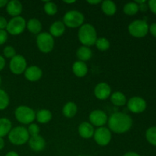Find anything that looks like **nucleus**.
Wrapping results in <instances>:
<instances>
[{"mask_svg":"<svg viewBox=\"0 0 156 156\" xmlns=\"http://www.w3.org/2000/svg\"><path fill=\"white\" fill-rule=\"evenodd\" d=\"M108 129L117 134L126 133L133 126L131 117L125 113L116 112L111 114L108 120Z\"/></svg>","mask_w":156,"mask_h":156,"instance_id":"1","label":"nucleus"},{"mask_svg":"<svg viewBox=\"0 0 156 156\" xmlns=\"http://www.w3.org/2000/svg\"><path fill=\"white\" fill-rule=\"evenodd\" d=\"M78 37L82 45L88 47H91L95 44L98 39L96 29L92 24H82L78 32Z\"/></svg>","mask_w":156,"mask_h":156,"instance_id":"2","label":"nucleus"},{"mask_svg":"<svg viewBox=\"0 0 156 156\" xmlns=\"http://www.w3.org/2000/svg\"><path fill=\"white\" fill-rule=\"evenodd\" d=\"M9 140L11 143L15 146H21L27 143L30 139V135L27 132V128L24 126H15L9 132Z\"/></svg>","mask_w":156,"mask_h":156,"instance_id":"3","label":"nucleus"},{"mask_svg":"<svg viewBox=\"0 0 156 156\" xmlns=\"http://www.w3.org/2000/svg\"><path fill=\"white\" fill-rule=\"evenodd\" d=\"M85 16L82 12L77 10H71L64 15L62 22L66 27L70 28L80 27L84 24Z\"/></svg>","mask_w":156,"mask_h":156,"instance_id":"4","label":"nucleus"},{"mask_svg":"<svg viewBox=\"0 0 156 156\" xmlns=\"http://www.w3.org/2000/svg\"><path fill=\"white\" fill-rule=\"evenodd\" d=\"M15 119L22 124H30L36 119V114L27 106H19L15 111Z\"/></svg>","mask_w":156,"mask_h":156,"instance_id":"5","label":"nucleus"},{"mask_svg":"<svg viewBox=\"0 0 156 156\" xmlns=\"http://www.w3.org/2000/svg\"><path fill=\"white\" fill-rule=\"evenodd\" d=\"M37 46L41 52L48 53L53 50L54 39L50 34L47 32H41L37 35L36 39Z\"/></svg>","mask_w":156,"mask_h":156,"instance_id":"6","label":"nucleus"},{"mask_svg":"<svg viewBox=\"0 0 156 156\" xmlns=\"http://www.w3.org/2000/svg\"><path fill=\"white\" fill-rule=\"evenodd\" d=\"M128 30L130 35L134 37L142 38L149 32V25L143 20H136L129 24Z\"/></svg>","mask_w":156,"mask_h":156,"instance_id":"7","label":"nucleus"},{"mask_svg":"<svg viewBox=\"0 0 156 156\" xmlns=\"http://www.w3.org/2000/svg\"><path fill=\"white\" fill-rule=\"evenodd\" d=\"M26 23L27 22L23 17H14L8 22L6 31L12 35L21 34L26 28Z\"/></svg>","mask_w":156,"mask_h":156,"instance_id":"8","label":"nucleus"},{"mask_svg":"<svg viewBox=\"0 0 156 156\" xmlns=\"http://www.w3.org/2000/svg\"><path fill=\"white\" fill-rule=\"evenodd\" d=\"M94 140L98 145L105 146L110 143L111 140V132L108 127L101 126L94 130Z\"/></svg>","mask_w":156,"mask_h":156,"instance_id":"9","label":"nucleus"},{"mask_svg":"<svg viewBox=\"0 0 156 156\" xmlns=\"http://www.w3.org/2000/svg\"><path fill=\"white\" fill-rule=\"evenodd\" d=\"M9 69L15 75H21L24 73L27 69V61L25 58L21 55H16L9 62Z\"/></svg>","mask_w":156,"mask_h":156,"instance_id":"10","label":"nucleus"},{"mask_svg":"<svg viewBox=\"0 0 156 156\" xmlns=\"http://www.w3.org/2000/svg\"><path fill=\"white\" fill-rule=\"evenodd\" d=\"M108 115L101 110H94L89 114V121L92 126L101 127L108 123Z\"/></svg>","mask_w":156,"mask_h":156,"instance_id":"11","label":"nucleus"},{"mask_svg":"<svg viewBox=\"0 0 156 156\" xmlns=\"http://www.w3.org/2000/svg\"><path fill=\"white\" fill-rule=\"evenodd\" d=\"M127 108L134 114H140L146 109V102L143 98L134 96L127 101Z\"/></svg>","mask_w":156,"mask_h":156,"instance_id":"12","label":"nucleus"},{"mask_svg":"<svg viewBox=\"0 0 156 156\" xmlns=\"http://www.w3.org/2000/svg\"><path fill=\"white\" fill-rule=\"evenodd\" d=\"M94 94L99 100H106L111 96V88L106 82H100L94 88Z\"/></svg>","mask_w":156,"mask_h":156,"instance_id":"13","label":"nucleus"},{"mask_svg":"<svg viewBox=\"0 0 156 156\" xmlns=\"http://www.w3.org/2000/svg\"><path fill=\"white\" fill-rule=\"evenodd\" d=\"M24 73V77L29 82H37L40 80L43 76V71L37 66H30L27 67Z\"/></svg>","mask_w":156,"mask_h":156,"instance_id":"14","label":"nucleus"},{"mask_svg":"<svg viewBox=\"0 0 156 156\" xmlns=\"http://www.w3.org/2000/svg\"><path fill=\"white\" fill-rule=\"evenodd\" d=\"M28 144L30 149L34 152H41L45 149L46 141L41 136H30L28 140Z\"/></svg>","mask_w":156,"mask_h":156,"instance_id":"15","label":"nucleus"},{"mask_svg":"<svg viewBox=\"0 0 156 156\" xmlns=\"http://www.w3.org/2000/svg\"><path fill=\"white\" fill-rule=\"evenodd\" d=\"M22 10L23 6L21 2L18 1V0H11V1L8 2V4L6 5V11H7L8 14L13 18L20 16Z\"/></svg>","mask_w":156,"mask_h":156,"instance_id":"16","label":"nucleus"},{"mask_svg":"<svg viewBox=\"0 0 156 156\" xmlns=\"http://www.w3.org/2000/svg\"><path fill=\"white\" fill-rule=\"evenodd\" d=\"M78 132L83 139H89L94 136V126L89 122H82L78 128Z\"/></svg>","mask_w":156,"mask_h":156,"instance_id":"17","label":"nucleus"},{"mask_svg":"<svg viewBox=\"0 0 156 156\" xmlns=\"http://www.w3.org/2000/svg\"><path fill=\"white\" fill-rule=\"evenodd\" d=\"M66 26L62 21H56L53 22L50 27V34L53 37H59L64 34Z\"/></svg>","mask_w":156,"mask_h":156,"instance_id":"18","label":"nucleus"},{"mask_svg":"<svg viewBox=\"0 0 156 156\" xmlns=\"http://www.w3.org/2000/svg\"><path fill=\"white\" fill-rule=\"evenodd\" d=\"M88 71V66L85 62L82 61H76L73 65V72L79 78L84 77L87 75Z\"/></svg>","mask_w":156,"mask_h":156,"instance_id":"19","label":"nucleus"},{"mask_svg":"<svg viewBox=\"0 0 156 156\" xmlns=\"http://www.w3.org/2000/svg\"><path fill=\"white\" fill-rule=\"evenodd\" d=\"M78 112V107L74 102L69 101L62 108V114L67 118H73Z\"/></svg>","mask_w":156,"mask_h":156,"instance_id":"20","label":"nucleus"},{"mask_svg":"<svg viewBox=\"0 0 156 156\" xmlns=\"http://www.w3.org/2000/svg\"><path fill=\"white\" fill-rule=\"evenodd\" d=\"M26 27L32 34H39L42 30V24L37 18H31L26 23Z\"/></svg>","mask_w":156,"mask_h":156,"instance_id":"21","label":"nucleus"},{"mask_svg":"<svg viewBox=\"0 0 156 156\" xmlns=\"http://www.w3.org/2000/svg\"><path fill=\"white\" fill-rule=\"evenodd\" d=\"M76 56L79 61L85 62V61L89 60L92 57V50L89 47L82 46L76 51Z\"/></svg>","mask_w":156,"mask_h":156,"instance_id":"22","label":"nucleus"},{"mask_svg":"<svg viewBox=\"0 0 156 156\" xmlns=\"http://www.w3.org/2000/svg\"><path fill=\"white\" fill-rule=\"evenodd\" d=\"M51 111L47 109H41L38 111L36 114V120H37L38 123L45 124V123H49L52 120Z\"/></svg>","mask_w":156,"mask_h":156,"instance_id":"23","label":"nucleus"},{"mask_svg":"<svg viewBox=\"0 0 156 156\" xmlns=\"http://www.w3.org/2000/svg\"><path fill=\"white\" fill-rule=\"evenodd\" d=\"M101 10L108 16H112L117 12V5L111 0H105L101 2Z\"/></svg>","mask_w":156,"mask_h":156,"instance_id":"24","label":"nucleus"},{"mask_svg":"<svg viewBox=\"0 0 156 156\" xmlns=\"http://www.w3.org/2000/svg\"><path fill=\"white\" fill-rule=\"evenodd\" d=\"M111 101L115 106L122 107L126 104V98L121 91H115L111 95Z\"/></svg>","mask_w":156,"mask_h":156,"instance_id":"25","label":"nucleus"},{"mask_svg":"<svg viewBox=\"0 0 156 156\" xmlns=\"http://www.w3.org/2000/svg\"><path fill=\"white\" fill-rule=\"evenodd\" d=\"M12 129V124L10 120L5 117L0 118V138H3L9 135V132Z\"/></svg>","mask_w":156,"mask_h":156,"instance_id":"26","label":"nucleus"},{"mask_svg":"<svg viewBox=\"0 0 156 156\" xmlns=\"http://www.w3.org/2000/svg\"><path fill=\"white\" fill-rule=\"evenodd\" d=\"M139 12V5L134 2H128L123 6V12L127 15H134Z\"/></svg>","mask_w":156,"mask_h":156,"instance_id":"27","label":"nucleus"},{"mask_svg":"<svg viewBox=\"0 0 156 156\" xmlns=\"http://www.w3.org/2000/svg\"><path fill=\"white\" fill-rule=\"evenodd\" d=\"M94 45L96 46L98 50H101V51H106L110 48L111 44H110V41L107 38L100 37L98 38Z\"/></svg>","mask_w":156,"mask_h":156,"instance_id":"28","label":"nucleus"},{"mask_svg":"<svg viewBox=\"0 0 156 156\" xmlns=\"http://www.w3.org/2000/svg\"><path fill=\"white\" fill-rule=\"evenodd\" d=\"M44 12L47 15L52 16V15H55L57 13L58 8L57 5L55 4L54 2H45V4H44Z\"/></svg>","mask_w":156,"mask_h":156,"instance_id":"29","label":"nucleus"},{"mask_svg":"<svg viewBox=\"0 0 156 156\" xmlns=\"http://www.w3.org/2000/svg\"><path fill=\"white\" fill-rule=\"evenodd\" d=\"M9 105V94L5 91L0 88V111L6 109Z\"/></svg>","mask_w":156,"mask_h":156,"instance_id":"30","label":"nucleus"},{"mask_svg":"<svg viewBox=\"0 0 156 156\" xmlns=\"http://www.w3.org/2000/svg\"><path fill=\"white\" fill-rule=\"evenodd\" d=\"M146 137L150 144L156 146V126H152L146 130Z\"/></svg>","mask_w":156,"mask_h":156,"instance_id":"31","label":"nucleus"},{"mask_svg":"<svg viewBox=\"0 0 156 156\" xmlns=\"http://www.w3.org/2000/svg\"><path fill=\"white\" fill-rule=\"evenodd\" d=\"M27 132H28L29 135L30 136H38L40 133V127L36 123H30L29 124V126L27 127Z\"/></svg>","mask_w":156,"mask_h":156,"instance_id":"32","label":"nucleus"},{"mask_svg":"<svg viewBox=\"0 0 156 156\" xmlns=\"http://www.w3.org/2000/svg\"><path fill=\"white\" fill-rule=\"evenodd\" d=\"M3 54L6 58H10V59H12L14 56L17 55L15 49L12 46H7V47H5L4 50H3Z\"/></svg>","mask_w":156,"mask_h":156,"instance_id":"33","label":"nucleus"},{"mask_svg":"<svg viewBox=\"0 0 156 156\" xmlns=\"http://www.w3.org/2000/svg\"><path fill=\"white\" fill-rule=\"evenodd\" d=\"M8 33L5 30H0V45H2L7 41Z\"/></svg>","mask_w":156,"mask_h":156,"instance_id":"34","label":"nucleus"},{"mask_svg":"<svg viewBox=\"0 0 156 156\" xmlns=\"http://www.w3.org/2000/svg\"><path fill=\"white\" fill-rule=\"evenodd\" d=\"M148 7L151 10L152 13L156 15V0H150L148 2Z\"/></svg>","mask_w":156,"mask_h":156,"instance_id":"35","label":"nucleus"},{"mask_svg":"<svg viewBox=\"0 0 156 156\" xmlns=\"http://www.w3.org/2000/svg\"><path fill=\"white\" fill-rule=\"evenodd\" d=\"M8 21L4 17L0 16V30H5V28L6 29L7 27Z\"/></svg>","mask_w":156,"mask_h":156,"instance_id":"36","label":"nucleus"},{"mask_svg":"<svg viewBox=\"0 0 156 156\" xmlns=\"http://www.w3.org/2000/svg\"><path fill=\"white\" fill-rule=\"evenodd\" d=\"M149 31L150 32L151 34L156 37V23H153L149 27Z\"/></svg>","mask_w":156,"mask_h":156,"instance_id":"37","label":"nucleus"},{"mask_svg":"<svg viewBox=\"0 0 156 156\" xmlns=\"http://www.w3.org/2000/svg\"><path fill=\"white\" fill-rule=\"evenodd\" d=\"M5 59L0 55V71H2L5 68Z\"/></svg>","mask_w":156,"mask_h":156,"instance_id":"38","label":"nucleus"},{"mask_svg":"<svg viewBox=\"0 0 156 156\" xmlns=\"http://www.w3.org/2000/svg\"><path fill=\"white\" fill-rule=\"evenodd\" d=\"M147 9H148V5H146V3L139 5V10H141L142 12H146Z\"/></svg>","mask_w":156,"mask_h":156,"instance_id":"39","label":"nucleus"},{"mask_svg":"<svg viewBox=\"0 0 156 156\" xmlns=\"http://www.w3.org/2000/svg\"><path fill=\"white\" fill-rule=\"evenodd\" d=\"M123 156H141L140 155H139L138 153L135 152H126V154H124Z\"/></svg>","mask_w":156,"mask_h":156,"instance_id":"40","label":"nucleus"},{"mask_svg":"<svg viewBox=\"0 0 156 156\" xmlns=\"http://www.w3.org/2000/svg\"><path fill=\"white\" fill-rule=\"evenodd\" d=\"M88 2V3H89V4H91V5H98V4H99V3H101L102 2L101 1V0H88V1H87Z\"/></svg>","mask_w":156,"mask_h":156,"instance_id":"41","label":"nucleus"},{"mask_svg":"<svg viewBox=\"0 0 156 156\" xmlns=\"http://www.w3.org/2000/svg\"><path fill=\"white\" fill-rule=\"evenodd\" d=\"M8 4L7 0H0V8L6 7Z\"/></svg>","mask_w":156,"mask_h":156,"instance_id":"42","label":"nucleus"},{"mask_svg":"<svg viewBox=\"0 0 156 156\" xmlns=\"http://www.w3.org/2000/svg\"><path fill=\"white\" fill-rule=\"evenodd\" d=\"M5 156H19V155H18V154L16 152L11 151V152H8V153L5 155Z\"/></svg>","mask_w":156,"mask_h":156,"instance_id":"43","label":"nucleus"},{"mask_svg":"<svg viewBox=\"0 0 156 156\" xmlns=\"http://www.w3.org/2000/svg\"><path fill=\"white\" fill-rule=\"evenodd\" d=\"M4 147H5L4 140H3V138H0V150H2Z\"/></svg>","mask_w":156,"mask_h":156,"instance_id":"44","label":"nucleus"},{"mask_svg":"<svg viewBox=\"0 0 156 156\" xmlns=\"http://www.w3.org/2000/svg\"><path fill=\"white\" fill-rule=\"evenodd\" d=\"M64 2L66 3V4H73V3L76 2V1L75 0H73V1H64Z\"/></svg>","mask_w":156,"mask_h":156,"instance_id":"45","label":"nucleus"},{"mask_svg":"<svg viewBox=\"0 0 156 156\" xmlns=\"http://www.w3.org/2000/svg\"><path fill=\"white\" fill-rule=\"evenodd\" d=\"M1 82H2V79H1V76H0V84H1Z\"/></svg>","mask_w":156,"mask_h":156,"instance_id":"46","label":"nucleus"}]
</instances>
